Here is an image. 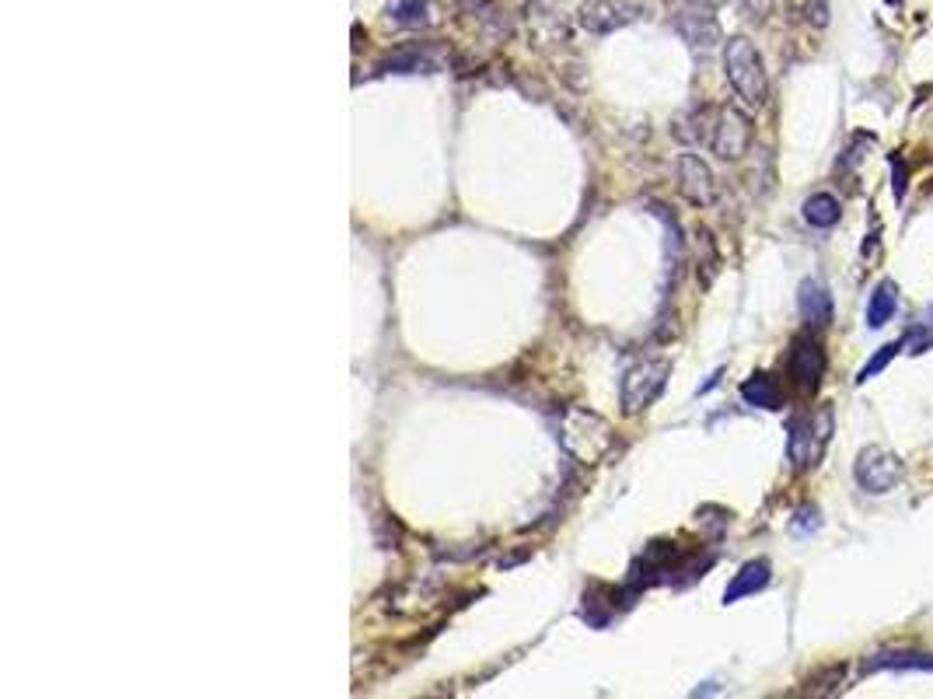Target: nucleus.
Masks as SVG:
<instances>
[{
  "mask_svg": "<svg viewBox=\"0 0 933 699\" xmlns=\"http://www.w3.org/2000/svg\"><path fill=\"white\" fill-rule=\"evenodd\" d=\"M724 70H727V81H731L734 92H738V98H745L751 109L766 105L769 81H766L762 57H759V49L751 46V39H745V35H734V39H727V46H724Z\"/></svg>",
  "mask_w": 933,
  "mask_h": 699,
  "instance_id": "f257e3e1",
  "label": "nucleus"
},
{
  "mask_svg": "<svg viewBox=\"0 0 933 699\" xmlns=\"http://www.w3.org/2000/svg\"><path fill=\"white\" fill-rule=\"evenodd\" d=\"M832 434V409L825 406L818 417L797 413L786 423V458L794 462V469H812L818 465L825 441Z\"/></svg>",
  "mask_w": 933,
  "mask_h": 699,
  "instance_id": "f03ea898",
  "label": "nucleus"
},
{
  "mask_svg": "<svg viewBox=\"0 0 933 699\" xmlns=\"http://www.w3.org/2000/svg\"><path fill=\"white\" fill-rule=\"evenodd\" d=\"M563 447L581 462H598L613 447V430L608 423L587 409H570L563 417Z\"/></svg>",
  "mask_w": 933,
  "mask_h": 699,
  "instance_id": "7ed1b4c3",
  "label": "nucleus"
},
{
  "mask_svg": "<svg viewBox=\"0 0 933 699\" xmlns=\"http://www.w3.org/2000/svg\"><path fill=\"white\" fill-rule=\"evenodd\" d=\"M668 374H672L668 361H640L626 371L622 388H619V399H622L626 413H640V409H648L661 392H665Z\"/></svg>",
  "mask_w": 933,
  "mask_h": 699,
  "instance_id": "20e7f679",
  "label": "nucleus"
},
{
  "mask_svg": "<svg viewBox=\"0 0 933 699\" xmlns=\"http://www.w3.org/2000/svg\"><path fill=\"white\" fill-rule=\"evenodd\" d=\"M853 476L860 482V490L871 493V497L891 493L895 487H899V479H902V458L895 452H888V447H882V444H871V447H864V452L856 455Z\"/></svg>",
  "mask_w": 933,
  "mask_h": 699,
  "instance_id": "39448f33",
  "label": "nucleus"
},
{
  "mask_svg": "<svg viewBox=\"0 0 933 699\" xmlns=\"http://www.w3.org/2000/svg\"><path fill=\"white\" fill-rule=\"evenodd\" d=\"M751 143V119L734 109V105H724L721 113H716V123H713V133H710V148L716 158L724 161H738Z\"/></svg>",
  "mask_w": 933,
  "mask_h": 699,
  "instance_id": "423d86ee",
  "label": "nucleus"
},
{
  "mask_svg": "<svg viewBox=\"0 0 933 699\" xmlns=\"http://www.w3.org/2000/svg\"><path fill=\"white\" fill-rule=\"evenodd\" d=\"M786 371H791V382L801 392H815L821 385V374H825V353L821 343L812 336H797L791 357H786Z\"/></svg>",
  "mask_w": 933,
  "mask_h": 699,
  "instance_id": "0eeeda50",
  "label": "nucleus"
},
{
  "mask_svg": "<svg viewBox=\"0 0 933 699\" xmlns=\"http://www.w3.org/2000/svg\"><path fill=\"white\" fill-rule=\"evenodd\" d=\"M678 189L696 207H710L716 200V178H713L710 165L699 154H681L678 158Z\"/></svg>",
  "mask_w": 933,
  "mask_h": 699,
  "instance_id": "6e6552de",
  "label": "nucleus"
},
{
  "mask_svg": "<svg viewBox=\"0 0 933 699\" xmlns=\"http://www.w3.org/2000/svg\"><path fill=\"white\" fill-rule=\"evenodd\" d=\"M637 14H640V8L626 4V0H587V4H581V11H578V22L587 32L605 35V32H616L622 25H630Z\"/></svg>",
  "mask_w": 933,
  "mask_h": 699,
  "instance_id": "1a4fd4ad",
  "label": "nucleus"
},
{
  "mask_svg": "<svg viewBox=\"0 0 933 699\" xmlns=\"http://www.w3.org/2000/svg\"><path fill=\"white\" fill-rule=\"evenodd\" d=\"M864 672H933V654L926 651H874L867 661H864Z\"/></svg>",
  "mask_w": 933,
  "mask_h": 699,
  "instance_id": "9d476101",
  "label": "nucleus"
},
{
  "mask_svg": "<svg viewBox=\"0 0 933 699\" xmlns=\"http://www.w3.org/2000/svg\"><path fill=\"white\" fill-rule=\"evenodd\" d=\"M797 308H801L807 326H829L832 322V294L825 291V283L804 280L797 287Z\"/></svg>",
  "mask_w": 933,
  "mask_h": 699,
  "instance_id": "9b49d317",
  "label": "nucleus"
},
{
  "mask_svg": "<svg viewBox=\"0 0 933 699\" xmlns=\"http://www.w3.org/2000/svg\"><path fill=\"white\" fill-rule=\"evenodd\" d=\"M769 581H773V570H769V563L766 560H748L738 573H734V581L727 584L724 605H734V602H742L748 595H756V591H762Z\"/></svg>",
  "mask_w": 933,
  "mask_h": 699,
  "instance_id": "f8f14e48",
  "label": "nucleus"
},
{
  "mask_svg": "<svg viewBox=\"0 0 933 699\" xmlns=\"http://www.w3.org/2000/svg\"><path fill=\"white\" fill-rule=\"evenodd\" d=\"M675 28H678V35L689 46H703L707 49L713 43H721V25H716L713 14H707V11H681L675 18Z\"/></svg>",
  "mask_w": 933,
  "mask_h": 699,
  "instance_id": "ddd939ff",
  "label": "nucleus"
},
{
  "mask_svg": "<svg viewBox=\"0 0 933 699\" xmlns=\"http://www.w3.org/2000/svg\"><path fill=\"white\" fill-rule=\"evenodd\" d=\"M895 308H899V287H895L891 280H882L874 287V294L867 301V326L871 329H882L891 322Z\"/></svg>",
  "mask_w": 933,
  "mask_h": 699,
  "instance_id": "4468645a",
  "label": "nucleus"
},
{
  "mask_svg": "<svg viewBox=\"0 0 933 699\" xmlns=\"http://www.w3.org/2000/svg\"><path fill=\"white\" fill-rule=\"evenodd\" d=\"M742 399L748 406H759V409H780L783 392H780L773 374H751V378L742 385Z\"/></svg>",
  "mask_w": 933,
  "mask_h": 699,
  "instance_id": "2eb2a0df",
  "label": "nucleus"
},
{
  "mask_svg": "<svg viewBox=\"0 0 933 699\" xmlns=\"http://www.w3.org/2000/svg\"><path fill=\"white\" fill-rule=\"evenodd\" d=\"M842 218V207L832 193H815L804 200V221L812 228H836Z\"/></svg>",
  "mask_w": 933,
  "mask_h": 699,
  "instance_id": "dca6fc26",
  "label": "nucleus"
},
{
  "mask_svg": "<svg viewBox=\"0 0 933 699\" xmlns=\"http://www.w3.org/2000/svg\"><path fill=\"white\" fill-rule=\"evenodd\" d=\"M899 350H906V347H902V339H895V343H888V347H882V350H877V357H871V361H867L864 368H860V374H856V385H864V382H871V378H874V374H882V371L891 364V357L899 353Z\"/></svg>",
  "mask_w": 933,
  "mask_h": 699,
  "instance_id": "f3484780",
  "label": "nucleus"
},
{
  "mask_svg": "<svg viewBox=\"0 0 933 699\" xmlns=\"http://www.w3.org/2000/svg\"><path fill=\"white\" fill-rule=\"evenodd\" d=\"M430 8H427V0H399L396 8H392V18H396L399 25H409V28H417V25H427V14Z\"/></svg>",
  "mask_w": 933,
  "mask_h": 699,
  "instance_id": "a211bd4d",
  "label": "nucleus"
},
{
  "mask_svg": "<svg viewBox=\"0 0 933 699\" xmlns=\"http://www.w3.org/2000/svg\"><path fill=\"white\" fill-rule=\"evenodd\" d=\"M818 525H821V514H818V508H801V511H797L794 532H815Z\"/></svg>",
  "mask_w": 933,
  "mask_h": 699,
  "instance_id": "6ab92c4d",
  "label": "nucleus"
},
{
  "mask_svg": "<svg viewBox=\"0 0 933 699\" xmlns=\"http://www.w3.org/2000/svg\"><path fill=\"white\" fill-rule=\"evenodd\" d=\"M742 4L751 18H766L769 11H773V0H742Z\"/></svg>",
  "mask_w": 933,
  "mask_h": 699,
  "instance_id": "aec40b11",
  "label": "nucleus"
},
{
  "mask_svg": "<svg viewBox=\"0 0 933 699\" xmlns=\"http://www.w3.org/2000/svg\"><path fill=\"white\" fill-rule=\"evenodd\" d=\"M786 4H794V8H804V0H786Z\"/></svg>",
  "mask_w": 933,
  "mask_h": 699,
  "instance_id": "412c9836",
  "label": "nucleus"
}]
</instances>
